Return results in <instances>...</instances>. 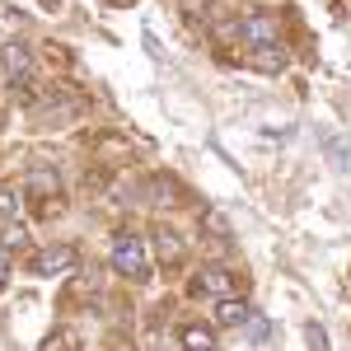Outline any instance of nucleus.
Returning a JSON list of instances; mask_svg holds the SVG:
<instances>
[{
	"mask_svg": "<svg viewBox=\"0 0 351 351\" xmlns=\"http://www.w3.org/2000/svg\"><path fill=\"white\" fill-rule=\"evenodd\" d=\"M112 271H117V276H132V281H145V276H150L145 243L132 239V234H122V239L112 243Z\"/></svg>",
	"mask_w": 351,
	"mask_h": 351,
	"instance_id": "nucleus-1",
	"label": "nucleus"
},
{
	"mask_svg": "<svg viewBox=\"0 0 351 351\" xmlns=\"http://www.w3.org/2000/svg\"><path fill=\"white\" fill-rule=\"evenodd\" d=\"M75 263H80V253H75L71 243H56V248H43V253H38L33 271H38V276H66V271H75Z\"/></svg>",
	"mask_w": 351,
	"mask_h": 351,
	"instance_id": "nucleus-2",
	"label": "nucleus"
},
{
	"mask_svg": "<svg viewBox=\"0 0 351 351\" xmlns=\"http://www.w3.org/2000/svg\"><path fill=\"white\" fill-rule=\"evenodd\" d=\"M192 291H197V295L230 300V295H234V271H230V267H202V271H197V281H192Z\"/></svg>",
	"mask_w": 351,
	"mask_h": 351,
	"instance_id": "nucleus-3",
	"label": "nucleus"
},
{
	"mask_svg": "<svg viewBox=\"0 0 351 351\" xmlns=\"http://www.w3.org/2000/svg\"><path fill=\"white\" fill-rule=\"evenodd\" d=\"M239 38L248 47H271V43H276V19H271V14H248L239 24Z\"/></svg>",
	"mask_w": 351,
	"mask_h": 351,
	"instance_id": "nucleus-4",
	"label": "nucleus"
},
{
	"mask_svg": "<svg viewBox=\"0 0 351 351\" xmlns=\"http://www.w3.org/2000/svg\"><path fill=\"white\" fill-rule=\"evenodd\" d=\"M0 66H5L10 80H24L28 66H33V61H28V47L24 43H5V47H0Z\"/></svg>",
	"mask_w": 351,
	"mask_h": 351,
	"instance_id": "nucleus-5",
	"label": "nucleus"
},
{
	"mask_svg": "<svg viewBox=\"0 0 351 351\" xmlns=\"http://www.w3.org/2000/svg\"><path fill=\"white\" fill-rule=\"evenodd\" d=\"M178 342H183V351H216V332L202 324H183L178 328Z\"/></svg>",
	"mask_w": 351,
	"mask_h": 351,
	"instance_id": "nucleus-6",
	"label": "nucleus"
},
{
	"mask_svg": "<svg viewBox=\"0 0 351 351\" xmlns=\"http://www.w3.org/2000/svg\"><path fill=\"white\" fill-rule=\"evenodd\" d=\"M155 258H160L164 267L183 263V239H178L173 230H160V234H155Z\"/></svg>",
	"mask_w": 351,
	"mask_h": 351,
	"instance_id": "nucleus-7",
	"label": "nucleus"
},
{
	"mask_svg": "<svg viewBox=\"0 0 351 351\" xmlns=\"http://www.w3.org/2000/svg\"><path fill=\"white\" fill-rule=\"evenodd\" d=\"M216 324L220 328H239V324H248V304H243V300H220L216 304Z\"/></svg>",
	"mask_w": 351,
	"mask_h": 351,
	"instance_id": "nucleus-8",
	"label": "nucleus"
},
{
	"mask_svg": "<svg viewBox=\"0 0 351 351\" xmlns=\"http://www.w3.org/2000/svg\"><path fill=\"white\" fill-rule=\"evenodd\" d=\"M248 61H253L258 71H281V66H286V52H281V43H271V47H248Z\"/></svg>",
	"mask_w": 351,
	"mask_h": 351,
	"instance_id": "nucleus-9",
	"label": "nucleus"
},
{
	"mask_svg": "<svg viewBox=\"0 0 351 351\" xmlns=\"http://www.w3.org/2000/svg\"><path fill=\"white\" fill-rule=\"evenodd\" d=\"M56 188H61V183H56L52 169H33V173H28V197L43 202V197H56Z\"/></svg>",
	"mask_w": 351,
	"mask_h": 351,
	"instance_id": "nucleus-10",
	"label": "nucleus"
},
{
	"mask_svg": "<svg viewBox=\"0 0 351 351\" xmlns=\"http://www.w3.org/2000/svg\"><path fill=\"white\" fill-rule=\"evenodd\" d=\"M38 351H80V332H75V328H56V332L43 337Z\"/></svg>",
	"mask_w": 351,
	"mask_h": 351,
	"instance_id": "nucleus-11",
	"label": "nucleus"
},
{
	"mask_svg": "<svg viewBox=\"0 0 351 351\" xmlns=\"http://www.w3.org/2000/svg\"><path fill=\"white\" fill-rule=\"evenodd\" d=\"M0 243H5V248H24L28 230L19 225V220H5V225H0Z\"/></svg>",
	"mask_w": 351,
	"mask_h": 351,
	"instance_id": "nucleus-12",
	"label": "nucleus"
},
{
	"mask_svg": "<svg viewBox=\"0 0 351 351\" xmlns=\"http://www.w3.org/2000/svg\"><path fill=\"white\" fill-rule=\"evenodd\" d=\"M304 337H309V347H314V351H328V332H324L319 324H309V328H304Z\"/></svg>",
	"mask_w": 351,
	"mask_h": 351,
	"instance_id": "nucleus-13",
	"label": "nucleus"
},
{
	"mask_svg": "<svg viewBox=\"0 0 351 351\" xmlns=\"http://www.w3.org/2000/svg\"><path fill=\"white\" fill-rule=\"evenodd\" d=\"M14 211H19V197L14 192H0V220H14Z\"/></svg>",
	"mask_w": 351,
	"mask_h": 351,
	"instance_id": "nucleus-14",
	"label": "nucleus"
},
{
	"mask_svg": "<svg viewBox=\"0 0 351 351\" xmlns=\"http://www.w3.org/2000/svg\"><path fill=\"white\" fill-rule=\"evenodd\" d=\"M5 281H10V263H5V253H0V291H5Z\"/></svg>",
	"mask_w": 351,
	"mask_h": 351,
	"instance_id": "nucleus-15",
	"label": "nucleus"
},
{
	"mask_svg": "<svg viewBox=\"0 0 351 351\" xmlns=\"http://www.w3.org/2000/svg\"><path fill=\"white\" fill-rule=\"evenodd\" d=\"M43 5H56V0H43Z\"/></svg>",
	"mask_w": 351,
	"mask_h": 351,
	"instance_id": "nucleus-16",
	"label": "nucleus"
}]
</instances>
